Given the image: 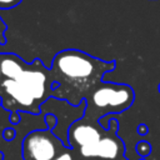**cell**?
Returning a JSON list of instances; mask_svg holds the SVG:
<instances>
[{"label":"cell","mask_w":160,"mask_h":160,"mask_svg":"<svg viewBox=\"0 0 160 160\" xmlns=\"http://www.w3.org/2000/svg\"><path fill=\"white\" fill-rule=\"evenodd\" d=\"M159 92H160V85H159Z\"/></svg>","instance_id":"16"},{"label":"cell","mask_w":160,"mask_h":160,"mask_svg":"<svg viewBox=\"0 0 160 160\" xmlns=\"http://www.w3.org/2000/svg\"><path fill=\"white\" fill-rule=\"evenodd\" d=\"M20 2L21 0H0V9H10Z\"/></svg>","instance_id":"10"},{"label":"cell","mask_w":160,"mask_h":160,"mask_svg":"<svg viewBox=\"0 0 160 160\" xmlns=\"http://www.w3.org/2000/svg\"><path fill=\"white\" fill-rule=\"evenodd\" d=\"M141 160H144V158H142V159H141Z\"/></svg>","instance_id":"17"},{"label":"cell","mask_w":160,"mask_h":160,"mask_svg":"<svg viewBox=\"0 0 160 160\" xmlns=\"http://www.w3.org/2000/svg\"><path fill=\"white\" fill-rule=\"evenodd\" d=\"M0 69H1V74L6 79H14V80L18 79L20 74L25 70L21 62H19L18 58L11 56V55H6L1 58Z\"/></svg>","instance_id":"8"},{"label":"cell","mask_w":160,"mask_h":160,"mask_svg":"<svg viewBox=\"0 0 160 160\" xmlns=\"http://www.w3.org/2000/svg\"><path fill=\"white\" fill-rule=\"evenodd\" d=\"M135 100V92L130 85L115 82H100L90 94L88 109L95 119L119 114L128 110Z\"/></svg>","instance_id":"2"},{"label":"cell","mask_w":160,"mask_h":160,"mask_svg":"<svg viewBox=\"0 0 160 160\" xmlns=\"http://www.w3.org/2000/svg\"><path fill=\"white\" fill-rule=\"evenodd\" d=\"M1 75H2V74H1V69H0V76H1Z\"/></svg>","instance_id":"15"},{"label":"cell","mask_w":160,"mask_h":160,"mask_svg":"<svg viewBox=\"0 0 160 160\" xmlns=\"http://www.w3.org/2000/svg\"><path fill=\"white\" fill-rule=\"evenodd\" d=\"M114 61H102L79 50H64L52 61V71L76 90H94L104 74L114 70Z\"/></svg>","instance_id":"1"},{"label":"cell","mask_w":160,"mask_h":160,"mask_svg":"<svg viewBox=\"0 0 160 160\" xmlns=\"http://www.w3.org/2000/svg\"><path fill=\"white\" fill-rule=\"evenodd\" d=\"M136 151H138V154L141 156V158H146V156H149V154L151 152V146H150V144L148 142V141H140V142H138V145H136Z\"/></svg>","instance_id":"9"},{"label":"cell","mask_w":160,"mask_h":160,"mask_svg":"<svg viewBox=\"0 0 160 160\" xmlns=\"http://www.w3.org/2000/svg\"><path fill=\"white\" fill-rule=\"evenodd\" d=\"M4 30H5V24L2 22L1 18H0V36H2V34H4Z\"/></svg>","instance_id":"14"},{"label":"cell","mask_w":160,"mask_h":160,"mask_svg":"<svg viewBox=\"0 0 160 160\" xmlns=\"http://www.w3.org/2000/svg\"><path fill=\"white\" fill-rule=\"evenodd\" d=\"M104 134L105 132H102L101 129L96 125L86 121L85 119H79L72 122L68 130V142L69 146L80 149L82 146L96 144Z\"/></svg>","instance_id":"5"},{"label":"cell","mask_w":160,"mask_h":160,"mask_svg":"<svg viewBox=\"0 0 160 160\" xmlns=\"http://www.w3.org/2000/svg\"><path fill=\"white\" fill-rule=\"evenodd\" d=\"M138 131H139V134H146L148 132V128L145 126V125H139V128H138Z\"/></svg>","instance_id":"13"},{"label":"cell","mask_w":160,"mask_h":160,"mask_svg":"<svg viewBox=\"0 0 160 160\" xmlns=\"http://www.w3.org/2000/svg\"><path fill=\"white\" fill-rule=\"evenodd\" d=\"M54 160H74V158H72V155L70 152H61Z\"/></svg>","instance_id":"11"},{"label":"cell","mask_w":160,"mask_h":160,"mask_svg":"<svg viewBox=\"0 0 160 160\" xmlns=\"http://www.w3.org/2000/svg\"><path fill=\"white\" fill-rule=\"evenodd\" d=\"M2 89L5 90V92L11 96L20 106L22 108H31L34 105V102L36 101L34 99V96L16 80L14 79H6L2 81L1 84Z\"/></svg>","instance_id":"7"},{"label":"cell","mask_w":160,"mask_h":160,"mask_svg":"<svg viewBox=\"0 0 160 160\" xmlns=\"http://www.w3.org/2000/svg\"><path fill=\"white\" fill-rule=\"evenodd\" d=\"M14 135H15V132H14L12 129H6V130L4 131V138H5L6 140H11V139L14 138Z\"/></svg>","instance_id":"12"},{"label":"cell","mask_w":160,"mask_h":160,"mask_svg":"<svg viewBox=\"0 0 160 160\" xmlns=\"http://www.w3.org/2000/svg\"><path fill=\"white\" fill-rule=\"evenodd\" d=\"M18 82H20L32 96L35 100H42L45 98L46 92V74L41 70H24L18 79H15Z\"/></svg>","instance_id":"6"},{"label":"cell","mask_w":160,"mask_h":160,"mask_svg":"<svg viewBox=\"0 0 160 160\" xmlns=\"http://www.w3.org/2000/svg\"><path fill=\"white\" fill-rule=\"evenodd\" d=\"M61 145V140L51 129L34 130L22 141V158L24 160H54L59 155Z\"/></svg>","instance_id":"3"},{"label":"cell","mask_w":160,"mask_h":160,"mask_svg":"<svg viewBox=\"0 0 160 160\" xmlns=\"http://www.w3.org/2000/svg\"><path fill=\"white\" fill-rule=\"evenodd\" d=\"M110 125L111 126H109L108 131L96 144L82 146L79 149L81 156L88 159H98V160H126L122 156L124 144L116 136L118 121L115 119H111Z\"/></svg>","instance_id":"4"}]
</instances>
